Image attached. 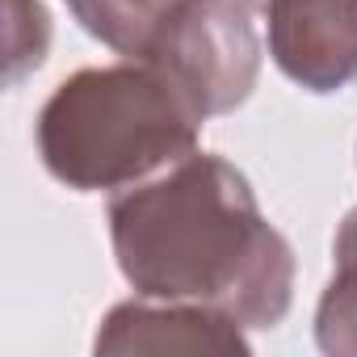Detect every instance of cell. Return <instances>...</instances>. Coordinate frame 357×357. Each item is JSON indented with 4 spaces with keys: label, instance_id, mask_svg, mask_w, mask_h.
<instances>
[{
    "label": "cell",
    "instance_id": "obj_9",
    "mask_svg": "<svg viewBox=\"0 0 357 357\" xmlns=\"http://www.w3.org/2000/svg\"><path fill=\"white\" fill-rule=\"evenodd\" d=\"M240 5H244L248 13H252V9H261V13H265V5H269V0H240Z\"/></svg>",
    "mask_w": 357,
    "mask_h": 357
},
{
    "label": "cell",
    "instance_id": "obj_2",
    "mask_svg": "<svg viewBox=\"0 0 357 357\" xmlns=\"http://www.w3.org/2000/svg\"><path fill=\"white\" fill-rule=\"evenodd\" d=\"M202 126L206 118L155 63L130 59L59 80L38 114V155L59 185L101 194L198 151Z\"/></svg>",
    "mask_w": 357,
    "mask_h": 357
},
{
    "label": "cell",
    "instance_id": "obj_7",
    "mask_svg": "<svg viewBox=\"0 0 357 357\" xmlns=\"http://www.w3.org/2000/svg\"><path fill=\"white\" fill-rule=\"evenodd\" d=\"M181 0H68L72 17L109 51L126 59H147L160 26Z\"/></svg>",
    "mask_w": 357,
    "mask_h": 357
},
{
    "label": "cell",
    "instance_id": "obj_4",
    "mask_svg": "<svg viewBox=\"0 0 357 357\" xmlns=\"http://www.w3.org/2000/svg\"><path fill=\"white\" fill-rule=\"evenodd\" d=\"M269 55L307 93L357 80V0H269Z\"/></svg>",
    "mask_w": 357,
    "mask_h": 357
},
{
    "label": "cell",
    "instance_id": "obj_1",
    "mask_svg": "<svg viewBox=\"0 0 357 357\" xmlns=\"http://www.w3.org/2000/svg\"><path fill=\"white\" fill-rule=\"evenodd\" d=\"M122 278L143 298L206 303L244 328H278L294 298V252L261 215L248 176L215 151H190L164 176L109 202Z\"/></svg>",
    "mask_w": 357,
    "mask_h": 357
},
{
    "label": "cell",
    "instance_id": "obj_6",
    "mask_svg": "<svg viewBox=\"0 0 357 357\" xmlns=\"http://www.w3.org/2000/svg\"><path fill=\"white\" fill-rule=\"evenodd\" d=\"M315 340L332 357H357V211L332 240V282L315 311Z\"/></svg>",
    "mask_w": 357,
    "mask_h": 357
},
{
    "label": "cell",
    "instance_id": "obj_3",
    "mask_svg": "<svg viewBox=\"0 0 357 357\" xmlns=\"http://www.w3.org/2000/svg\"><path fill=\"white\" fill-rule=\"evenodd\" d=\"M147 63L181 89L202 118H219L252 97L261 38L240 0H181L160 26Z\"/></svg>",
    "mask_w": 357,
    "mask_h": 357
},
{
    "label": "cell",
    "instance_id": "obj_5",
    "mask_svg": "<svg viewBox=\"0 0 357 357\" xmlns=\"http://www.w3.org/2000/svg\"><path fill=\"white\" fill-rule=\"evenodd\" d=\"M97 353H248L244 324L206 303L126 298L118 303L93 340Z\"/></svg>",
    "mask_w": 357,
    "mask_h": 357
},
{
    "label": "cell",
    "instance_id": "obj_8",
    "mask_svg": "<svg viewBox=\"0 0 357 357\" xmlns=\"http://www.w3.org/2000/svg\"><path fill=\"white\" fill-rule=\"evenodd\" d=\"M9 5V84L43 68L51 43V13L43 0H5Z\"/></svg>",
    "mask_w": 357,
    "mask_h": 357
}]
</instances>
